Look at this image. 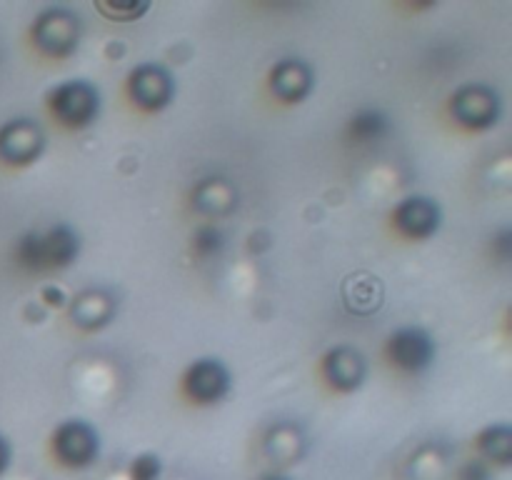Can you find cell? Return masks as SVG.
I'll list each match as a JSON object with an SVG mask.
<instances>
[{
  "mask_svg": "<svg viewBox=\"0 0 512 480\" xmlns=\"http://www.w3.org/2000/svg\"><path fill=\"white\" fill-rule=\"evenodd\" d=\"M78 253V235L68 225H55L48 233H28L18 243V260L25 268H63Z\"/></svg>",
  "mask_w": 512,
  "mask_h": 480,
  "instance_id": "obj_1",
  "label": "cell"
},
{
  "mask_svg": "<svg viewBox=\"0 0 512 480\" xmlns=\"http://www.w3.org/2000/svg\"><path fill=\"white\" fill-rule=\"evenodd\" d=\"M48 105L65 125H88L98 115V90L85 80H65L48 95Z\"/></svg>",
  "mask_w": 512,
  "mask_h": 480,
  "instance_id": "obj_2",
  "label": "cell"
},
{
  "mask_svg": "<svg viewBox=\"0 0 512 480\" xmlns=\"http://www.w3.org/2000/svg\"><path fill=\"white\" fill-rule=\"evenodd\" d=\"M35 43L48 55H68L73 53L78 43V18L68 8H48L38 15V23L33 28Z\"/></svg>",
  "mask_w": 512,
  "mask_h": 480,
  "instance_id": "obj_3",
  "label": "cell"
},
{
  "mask_svg": "<svg viewBox=\"0 0 512 480\" xmlns=\"http://www.w3.org/2000/svg\"><path fill=\"white\" fill-rule=\"evenodd\" d=\"M53 450L65 465L83 468L98 455V433L85 420H65L55 430Z\"/></svg>",
  "mask_w": 512,
  "mask_h": 480,
  "instance_id": "obj_4",
  "label": "cell"
},
{
  "mask_svg": "<svg viewBox=\"0 0 512 480\" xmlns=\"http://www.w3.org/2000/svg\"><path fill=\"white\" fill-rule=\"evenodd\" d=\"M453 113L468 128H490L500 115V98L483 83L465 85L453 95Z\"/></svg>",
  "mask_w": 512,
  "mask_h": 480,
  "instance_id": "obj_5",
  "label": "cell"
},
{
  "mask_svg": "<svg viewBox=\"0 0 512 480\" xmlns=\"http://www.w3.org/2000/svg\"><path fill=\"white\" fill-rule=\"evenodd\" d=\"M130 95L145 110H160L173 100V78L160 65L145 63L130 73Z\"/></svg>",
  "mask_w": 512,
  "mask_h": 480,
  "instance_id": "obj_6",
  "label": "cell"
},
{
  "mask_svg": "<svg viewBox=\"0 0 512 480\" xmlns=\"http://www.w3.org/2000/svg\"><path fill=\"white\" fill-rule=\"evenodd\" d=\"M388 353L393 363L403 370H423L433 363L435 345L425 330L420 328H400L390 335Z\"/></svg>",
  "mask_w": 512,
  "mask_h": 480,
  "instance_id": "obj_7",
  "label": "cell"
},
{
  "mask_svg": "<svg viewBox=\"0 0 512 480\" xmlns=\"http://www.w3.org/2000/svg\"><path fill=\"white\" fill-rule=\"evenodd\" d=\"M43 130L28 118L10 120L0 130V155L10 163H30L43 150Z\"/></svg>",
  "mask_w": 512,
  "mask_h": 480,
  "instance_id": "obj_8",
  "label": "cell"
},
{
  "mask_svg": "<svg viewBox=\"0 0 512 480\" xmlns=\"http://www.w3.org/2000/svg\"><path fill=\"white\" fill-rule=\"evenodd\" d=\"M185 388L200 403H213V400L223 398L230 388V375L220 360L203 358L195 360L185 375Z\"/></svg>",
  "mask_w": 512,
  "mask_h": 480,
  "instance_id": "obj_9",
  "label": "cell"
},
{
  "mask_svg": "<svg viewBox=\"0 0 512 480\" xmlns=\"http://www.w3.org/2000/svg\"><path fill=\"white\" fill-rule=\"evenodd\" d=\"M270 88L278 98L288 100V103H298L313 88V70L308 63L298 58H285L275 63L270 70Z\"/></svg>",
  "mask_w": 512,
  "mask_h": 480,
  "instance_id": "obj_10",
  "label": "cell"
},
{
  "mask_svg": "<svg viewBox=\"0 0 512 480\" xmlns=\"http://www.w3.org/2000/svg\"><path fill=\"white\" fill-rule=\"evenodd\" d=\"M395 225L403 230L410 238H428L430 233H435L440 223V208L430 198H405L403 203L395 208L393 213Z\"/></svg>",
  "mask_w": 512,
  "mask_h": 480,
  "instance_id": "obj_11",
  "label": "cell"
},
{
  "mask_svg": "<svg viewBox=\"0 0 512 480\" xmlns=\"http://www.w3.org/2000/svg\"><path fill=\"white\" fill-rule=\"evenodd\" d=\"M325 375L340 390L358 388L365 378L363 355L353 348H345V345L333 348L325 355Z\"/></svg>",
  "mask_w": 512,
  "mask_h": 480,
  "instance_id": "obj_12",
  "label": "cell"
},
{
  "mask_svg": "<svg viewBox=\"0 0 512 480\" xmlns=\"http://www.w3.org/2000/svg\"><path fill=\"white\" fill-rule=\"evenodd\" d=\"M110 313H113V298L98 293V290H88V293L78 295L73 308H70L75 323L83 325V328H98V325L108 323Z\"/></svg>",
  "mask_w": 512,
  "mask_h": 480,
  "instance_id": "obj_13",
  "label": "cell"
},
{
  "mask_svg": "<svg viewBox=\"0 0 512 480\" xmlns=\"http://www.w3.org/2000/svg\"><path fill=\"white\" fill-rule=\"evenodd\" d=\"M388 128V115L373 108L360 110L355 118H350V138L355 143H373V140H380L388 133Z\"/></svg>",
  "mask_w": 512,
  "mask_h": 480,
  "instance_id": "obj_14",
  "label": "cell"
},
{
  "mask_svg": "<svg viewBox=\"0 0 512 480\" xmlns=\"http://www.w3.org/2000/svg\"><path fill=\"white\" fill-rule=\"evenodd\" d=\"M233 203L235 200L233 195H230V188L218 178H208L205 183L198 185V190H195V205L210 215L225 213V210L233 208Z\"/></svg>",
  "mask_w": 512,
  "mask_h": 480,
  "instance_id": "obj_15",
  "label": "cell"
},
{
  "mask_svg": "<svg viewBox=\"0 0 512 480\" xmlns=\"http://www.w3.org/2000/svg\"><path fill=\"white\" fill-rule=\"evenodd\" d=\"M480 448L488 455L490 460H498V463L508 465L512 443H510V428L508 425H495V428H488L483 435H480Z\"/></svg>",
  "mask_w": 512,
  "mask_h": 480,
  "instance_id": "obj_16",
  "label": "cell"
},
{
  "mask_svg": "<svg viewBox=\"0 0 512 480\" xmlns=\"http://www.w3.org/2000/svg\"><path fill=\"white\" fill-rule=\"evenodd\" d=\"M373 288H378L375 278H350L348 283V300H350V308L358 310V313H368L375 303H378L380 295H373Z\"/></svg>",
  "mask_w": 512,
  "mask_h": 480,
  "instance_id": "obj_17",
  "label": "cell"
},
{
  "mask_svg": "<svg viewBox=\"0 0 512 480\" xmlns=\"http://www.w3.org/2000/svg\"><path fill=\"white\" fill-rule=\"evenodd\" d=\"M193 248L195 253L203 255V258H210V255H215L223 248V233H220L215 225H203V228L195 230Z\"/></svg>",
  "mask_w": 512,
  "mask_h": 480,
  "instance_id": "obj_18",
  "label": "cell"
},
{
  "mask_svg": "<svg viewBox=\"0 0 512 480\" xmlns=\"http://www.w3.org/2000/svg\"><path fill=\"white\" fill-rule=\"evenodd\" d=\"M160 473V460L155 455H140L133 463V478L135 480H155Z\"/></svg>",
  "mask_w": 512,
  "mask_h": 480,
  "instance_id": "obj_19",
  "label": "cell"
},
{
  "mask_svg": "<svg viewBox=\"0 0 512 480\" xmlns=\"http://www.w3.org/2000/svg\"><path fill=\"white\" fill-rule=\"evenodd\" d=\"M100 10L108 15H120L123 20H133V18H138L140 13H145V10H148V5H138V8H135V5H110V8L100 5Z\"/></svg>",
  "mask_w": 512,
  "mask_h": 480,
  "instance_id": "obj_20",
  "label": "cell"
},
{
  "mask_svg": "<svg viewBox=\"0 0 512 480\" xmlns=\"http://www.w3.org/2000/svg\"><path fill=\"white\" fill-rule=\"evenodd\" d=\"M460 480H490L488 465L480 463V460H473V463H468L460 470Z\"/></svg>",
  "mask_w": 512,
  "mask_h": 480,
  "instance_id": "obj_21",
  "label": "cell"
},
{
  "mask_svg": "<svg viewBox=\"0 0 512 480\" xmlns=\"http://www.w3.org/2000/svg\"><path fill=\"white\" fill-rule=\"evenodd\" d=\"M8 455H10V450H8V443H5V440L0 438V470H3L5 465H8Z\"/></svg>",
  "mask_w": 512,
  "mask_h": 480,
  "instance_id": "obj_22",
  "label": "cell"
},
{
  "mask_svg": "<svg viewBox=\"0 0 512 480\" xmlns=\"http://www.w3.org/2000/svg\"><path fill=\"white\" fill-rule=\"evenodd\" d=\"M260 480H290V478H288V475H283V473H265Z\"/></svg>",
  "mask_w": 512,
  "mask_h": 480,
  "instance_id": "obj_23",
  "label": "cell"
}]
</instances>
